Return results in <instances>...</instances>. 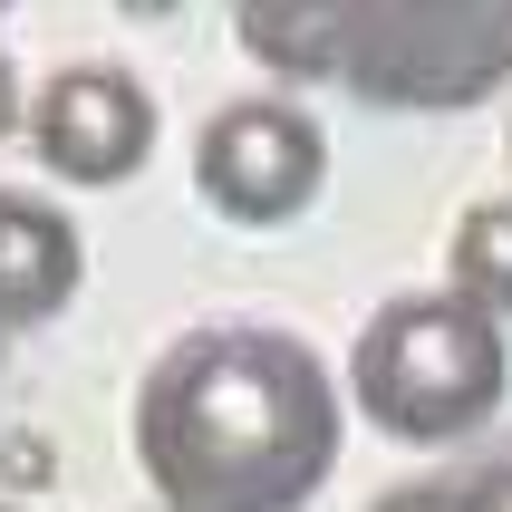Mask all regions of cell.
Segmentation results:
<instances>
[{"mask_svg":"<svg viewBox=\"0 0 512 512\" xmlns=\"http://www.w3.org/2000/svg\"><path fill=\"white\" fill-rule=\"evenodd\" d=\"M136 464L165 512H300L339 464V397L281 329H194L136 387Z\"/></svg>","mask_w":512,"mask_h":512,"instance_id":"obj_1","label":"cell"},{"mask_svg":"<svg viewBox=\"0 0 512 512\" xmlns=\"http://www.w3.org/2000/svg\"><path fill=\"white\" fill-rule=\"evenodd\" d=\"M503 319H484L455 290L387 300L348 348V387L397 445H455L503 406Z\"/></svg>","mask_w":512,"mask_h":512,"instance_id":"obj_2","label":"cell"},{"mask_svg":"<svg viewBox=\"0 0 512 512\" xmlns=\"http://www.w3.org/2000/svg\"><path fill=\"white\" fill-rule=\"evenodd\" d=\"M0 126H10V78H0Z\"/></svg>","mask_w":512,"mask_h":512,"instance_id":"obj_10","label":"cell"},{"mask_svg":"<svg viewBox=\"0 0 512 512\" xmlns=\"http://www.w3.org/2000/svg\"><path fill=\"white\" fill-rule=\"evenodd\" d=\"M29 145L68 184H126L155 145V97L126 68H58L29 97Z\"/></svg>","mask_w":512,"mask_h":512,"instance_id":"obj_4","label":"cell"},{"mask_svg":"<svg viewBox=\"0 0 512 512\" xmlns=\"http://www.w3.org/2000/svg\"><path fill=\"white\" fill-rule=\"evenodd\" d=\"M87 252H78V223L49 213L29 194H0V329H29V319L68 310Z\"/></svg>","mask_w":512,"mask_h":512,"instance_id":"obj_5","label":"cell"},{"mask_svg":"<svg viewBox=\"0 0 512 512\" xmlns=\"http://www.w3.org/2000/svg\"><path fill=\"white\" fill-rule=\"evenodd\" d=\"M319 174H329V145H319V126L300 107H281V97L223 107L203 126V145H194L203 203L232 213V223H290V213L319 194Z\"/></svg>","mask_w":512,"mask_h":512,"instance_id":"obj_3","label":"cell"},{"mask_svg":"<svg viewBox=\"0 0 512 512\" xmlns=\"http://www.w3.org/2000/svg\"><path fill=\"white\" fill-rule=\"evenodd\" d=\"M377 512H512V455H493L484 474H464V484H406Z\"/></svg>","mask_w":512,"mask_h":512,"instance_id":"obj_7","label":"cell"},{"mask_svg":"<svg viewBox=\"0 0 512 512\" xmlns=\"http://www.w3.org/2000/svg\"><path fill=\"white\" fill-rule=\"evenodd\" d=\"M455 300H474L484 319L512 310V203H474L455 223Z\"/></svg>","mask_w":512,"mask_h":512,"instance_id":"obj_6","label":"cell"},{"mask_svg":"<svg viewBox=\"0 0 512 512\" xmlns=\"http://www.w3.org/2000/svg\"><path fill=\"white\" fill-rule=\"evenodd\" d=\"M0 474L10 484H49V445L39 435H0Z\"/></svg>","mask_w":512,"mask_h":512,"instance_id":"obj_8","label":"cell"},{"mask_svg":"<svg viewBox=\"0 0 512 512\" xmlns=\"http://www.w3.org/2000/svg\"><path fill=\"white\" fill-rule=\"evenodd\" d=\"M116 10H126V20H165L174 0H116Z\"/></svg>","mask_w":512,"mask_h":512,"instance_id":"obj_9","label":"cell"}]
</instances>
